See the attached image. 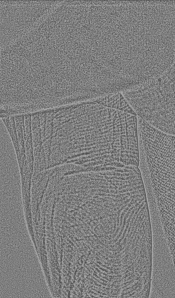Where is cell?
<instances>
[{"label":"cell","mask_w":175,"mask_h":298,"mask_svg":"<svg viewBox=\"0 0 175 298\" xmlns=\"http://www.w3.org/2000/svg\"><path fill=\"white\" fill-rule=\"evenodd\" d=\"M138 167L144 182L175 181V136L137 117Z\"/></svg>","instance_id":"cell-1"},{"label":"cell","mask_w":175,"mask_h":298,"mask_svg":"<svg viewBox=\"0 0 175 298\" xmlns=\"http://www.w3.org/2000/svg\"><path fill=\"white\" fill-rule=\"evenodd\" d=\"M121 93L137 116L152 126L175 136V91L152 89Z\"/></svg>","instance_id":"cell-2"},{"label":"cell","mask_w":175,"mask_h":298,"mask_svg":"<svg viewBox=\"0 0 175 298\" xmlns=\"http://www.w3.org/2000/svg\"><path fill=\"white\" fill-rule=\"evenodd\" d=\"M94 100L96 102L104 106L117 109L137 116L121 92L109 94Z\"/></svg>","instance_id":"cell-3"},{"label":"cell","mask_w":175,"mask_h":298,"mask_svg":"<svg viewBox=\"0 0 175 298\" xmlns=\"http://www.w3.org/2000/svg\"><path fill=\"white\" fill-rule=\"evenodd\" d=\"M43 249H45H45H46V247H45V246L44 245V246H43Z\"/></svg>","instance_id":"cell-4"},{"label":"cell","mask_w":175,"mask_h":298,"mask_svg":"<svg viewBox=\"0 0 175 298\" xmlns=\"http://www.w3.org/2000/svg\"><path fill=\"white\" fill-rule=\"evenodd\" d=\"M47 243H49V241H47Z\"/></svg>","instance_id":"cell-5"}]
</instances>
